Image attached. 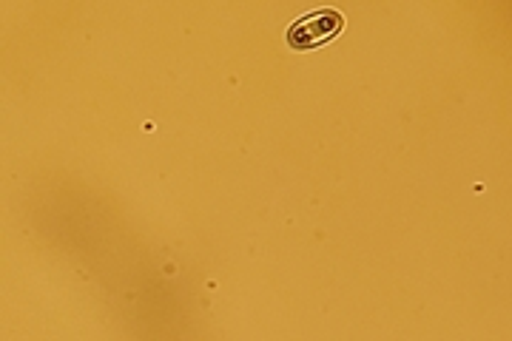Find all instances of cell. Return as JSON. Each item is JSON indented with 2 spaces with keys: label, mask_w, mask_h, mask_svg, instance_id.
<instances>
[{
  "label": "cell",
  "mask_w": 512,
  "mask_h": 341,
  "mask_svg": "<svg viewBox=\"0 0 512 341\" xmlns=\"http://www.w3.org/2000/svg\"><path fill=\"white\" fill-rule=\"evenodd\" d=\"M345 29V15L336 9H313L308 15L296 18L288 26V46L296 52H308V49H319L330 43L333 37Z\"/></svg>",
  "instance_id": "1"
}]
</instances>
